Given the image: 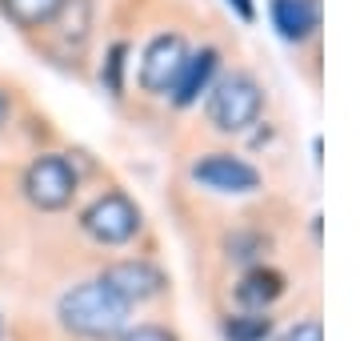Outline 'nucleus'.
<instances>
[{"instance_id": "nucleus-1", "label": "nucleus", "mask_w": 360, "mask_h": 341, "mask_svg": "<svg viewBox=\"0 0 360 341\" xmlns=\"http://www.w3.org/2000/svg\"><path fill=\"white\" fill-rule=\"evenodd\" d=\"M56 317L68 333L89 341H108L120 337L129 329V305L120 302L116 293L101 285V281H84V285H72L56 305Z\"/></svg>"}, {"instance_id": "nucleus-2", "label": "nucleus", "mask_w": 360, "mask_h": 341, "mask_svg": "<svg viewBox=\"0 0 360 341\" xmlns=\"http://www.w3.org/2000/svg\"><path fill=\"white\" fill-rule=\"evenodd\" d=\"M264 108V89L252 73H232L208 92V120L220 132H245Z\"/></svg>"}, {"instance_id": "nucleus-3", "label": "nucleus", "mask_w": 360, "mask_h": 341, "mask_svg": "<svg viewBox=\"0 0 360 341\" xmlns=\"http://www.w3.org/2000/svg\"><path fill=\"white\" fill-rule=\"evenodd\" d=\"M77 169L68 165L60 153H40L25 169V197L37 205L40 213H60L77 197Z\"/></svg>"}, {"instance_id": "nucleus-4", "label": "nucleus", "mask_w": 360, "mask_h": 341, "mask_svg": "<svg viewBox=\"0 0 360 341\" xmlns=\"http://www.w3.org/2000/svg\"><path fill=\"white\" fill-rule=\"evenodd\" d=\"M80 229L96 245H124L141 233V209L124 193H101L89 209L80 213Z\"/></svg>"}, {"instance_id": "nucleus-5", "label": "nucleus", "mask_w": 360, "mask_h": 341, "mask_svg": "<svg viewBox=\"0 0 360 341\" xmlns=\"http://www.w3.org/2000/svg\"><path fill=\"white\" fill-rule=\"evenodd\" d=\"M96 281H101L108 293H116L129 309L165 293V273H160L153 261H144V257H124V261L104 265V273L96 277Z\"/></svg>"}, {"instance_id": "nucleus-6", "label": "nucleus", "mask_w": 360, "mask_h": 341, "mask_svg": "<svg viewBox=\"0 0 360 341\" xmlns=\"http://www.w3.org/2000/svg\"><path fill=\"white\" fill-rule=\"evenodd\" d=\"M193 181L212 193H224V197H245V193L260 189V173L232 153H208L193 165Z\"/></svg>"}, {"instance_id": "nucleus-7", "label": "nucleus", "mask_w": 360, "mask_h": 341, "mask_svg": "<svg viewBox=\"0 0 360 341\" xmlns=\"http://www.w3.org/2000/svg\"><path fill=\"white\" fill-rule=\"evenodd\" d=\"M184 40L176 32H160L148 40V49L141 56V89L144 92H168L176 80L180 65H184Z\"/></svg>"}, {"instance_id": "nucleus-8", "label": "nucleus", "mask_w": 360, "mask_h": 341, "mask_svg": "<svg viewBox=\"0 0 360 341\" xmlns=\"http://www.w3.org/2000/svg\"><path fill=\"white\" fill-rule=\"evenodd\" d=\"M220 68V53L217 49H196V53H184V65H180L176 80H172V89H168V97H172V105L188 108L200 101V92H208V85H212V77H217Z\"/></svg>"}, {"instance_id": "nucleus-9", "label": "nucleus", "mask_w": 360, "mask_h": 341, "mask_svg": "<svg viewBox=\"0 0 360 341\" xmlns=\"http://www.w3.org/2000/svg\"><path fill=\"white\" fill-rule=\"evenodd\" d=\"M284 285H288V281H284L281 269H272V265H252V269L236 281V302L248 305V309L269 314V305L284 297Z\"/></svg>"}, {"instance_id": "nucleus-10", "label": "nucleus", "mask_w": 360, "mask_h": 341, "mask_svg": "<svg viewBox=\"0 0 360 341\" xmlns=\"http://www.w3.org/2000/svg\"><path fill=\"white\" fill-rule=\"evenodd\" d=\"M269 16H272V28L284 40H309L316 32V25H321L316 0H272Z\"/></svg>"}, {"instance_id": "nucleus-11", "label": "nucleus", "mask_w": 360, "mask_h": 341, "mask_svg": "<svg viewBox=\"0 0 360 341\" xmlns=\"http://www.w3.org/2000/svg\"><path fill=\"white\" fill-rule=\"evenodd\" d=\"M65 0H0L4 16L13 20L16 28H40V25H52V16L60 13Z\"/></svg>"}, {"instance_id": "nucleus-12", "label": "nucleus", "mask_w": 360, "mask_h": 341, "mask_svg": "<svg viewBox=\"0 0 360 341\" xmlns=\"http://www.w3.org/2000/svg\"><path fill=\"white\" fill-rule=\"evenodd\" d=\"M272 337V317L260 309L224 317V341H269Z\"/></svg>"}, {"instance_id": "nucleus-13", "label": "nucleus", "mask_w": 360, "mask_h": 341, "mask_svg": "<svg viewBox=\"0 0 360 341\" xmlns=\"http://www.w3.org/2000/svg\"><path fill=\"white\" fill-rule=\"evenodd\" d=\"M124 56H129V44H120V40H116L112 49H108V61H104V68H101L104 89L112 92V97H120V92H124V80H120V73H124Z\"/></svg>"}, {"instance_id": "nucleus-14", "label": "nucleus", "mask_w": 360, "mask_h": 341, "mask_svg": "<svg viewBox=\"0 0 360 341\" xmlns=\"http://www.w3.org/2000/svg\"><path fill=\"white\" fill-rule=\"evenodd\" d=\"M264 249H269V241H264L260 233H248V229H240V233L229 237V257H232V261H257Z\"/></svg>"}, {"instance_id": "nucleus-15", "label": "nucleus", "mask_w": 360, "mask_h": 341, "mask_svg": "<svg viewBox=\"0 0 360 341\" xmlns=\"http://www.w3.org/2000/svg\"><path fill=\"white\" fill-rule=\"evenodd\" d=\"M120 341H176L165 326H136V329H124Z\"/></svg>"}, {"instance_id": "nucleus-16", "label": "nucleus", "mask_w": 360, "mask_h": 341, "mask_svg": "<svg viewBox=\"0 0 360 341\" xmlns=\"http://www.w3.org/2000/svg\"><path fill=\"white\" fill-rule=\"evenodd\" d=\"M276 341H324V333H321V321H300V326H292V329H284Z\"/></svg>"}, {"instance_id": "nucleus-17", "label": "nucleus", "mask_w": 360, "mask_h": 341, "mask_svg": "<svg viewBox=\"0 0 360 341\" xmlns=\"http://www.w3.org/2000/svg\"><path fill=\"white\" fill-rule=\"evenodd\" d=\"M229 8H236V16L248 20V25L257 20V4H252V0H229Z\"/></svg>"}, {"instance_id": "nucleus-18", "label": "nucleus", "mask_w": 360, "mask_h": 341, "mask_svg": "<svg viewBox=\"0 0 360 341\" xmlns=\"http://www.w3.org/2000/svg\"><path fill=\"white\" fill-rule=\"evenodd\" d=\"M8 113H13V105H8V97H4V89H0V129L8 125Z\"/></svg>"}, {"instance_id": "nucleus-19", "label": "nucleus", "mask_w": 360, "mask_h": 341, "mask_svg": "<svg viewBox=\"0 0 360 341\" xmlns=\"http://www.w3.org/2000/svg\"><path fill=\"white\" fill-rule=\"evenodd\" d=\"M0 341H4V317H0Z\"/></svg>"}]
</instances>
